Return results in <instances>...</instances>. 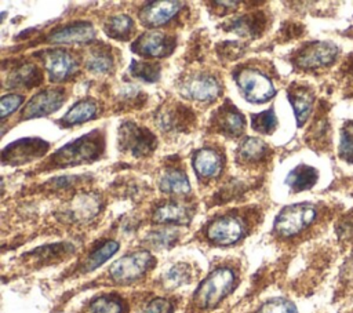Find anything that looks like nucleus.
I'll list each match as a JSON object with an SVG mask.
<instances>
[{
  "mask_svg": "<svg viewBox=\"0 0 353 313\" xmlns=\"http://www.w3.org/2000/svg\"><path fill=\"white\" fill-rule=\"evenodd\" d=\"M130 73L142 81L154 83L160 77V65L149 61H132Z\"/></svg>",
  "mask_w": 353,
  "mask_h": 313,
  "instance_id": "obj_29",
  "label": "nucleus"
},
{
  "mask_svg": "<svg viewBox=\"0 0 353 313\" xmlns=\"http://www.w3.org/2000/svg\"><path fill=\"white\" fill-rule=\"evenodd\" d=\"M193 168L200 178H215L222 170V157L214 149H200L193 156Z\"/></svg>",
  "mask_w": 353,
  "mask_h": 313,
  "instance_id": "obj_19",
  "label": "nucleus"
},
{
  "mask_svg": "<svg viewBox=\"0 0 353 313\" xmlns=\"http://www.w3.org/2000/svg\"><path fill=\"white\" fill-rule=\"evenodd\" d=\"M176 237H178L176 230H174V229H163V230L152 232V233L146 237V241H148L152 247L164 248V247H171V245L175 243Z\"/></svg>",
  "mask_w": 353,
  "mask_h": 313,
  "instance_id": "obj_35",
  "label": "nucleus"
},
{
  "mask_svg": "<svg viewBox=\"0 0 353 313\" xmlns=\"http://www.w3.org/2000/svg\"><path fill=\"white\" fill-rule=\"evenodd\" d=\"M119 250V243L114 240H109L106 243H103L99 248H97L87 259L84 270L85 272H91L94 269H97L98 266H101L102 263H105L110 256H113Z\"/></svg>",
  "mask_w": 353,
  "mask_h": 313,
  "instance_id": "obj_28",
  "label": "nucleus"
},
{
  "mask_svg": "<svg viewBox=\"0 0 353 313\" xmlns=\"http://www.w3.org/2000/svg\"><path fill=\"white\" fill-rule=\"evenodd\" d=\"M251 125L255 131L261 134H270L277 125V117L273 108L255 113L251 116Z\"/></svg>",
  "mask_w": 353,
  "mask_h": 313,
  "instance_id": "obj_30",
  "label": "nucleus"
},
{
  "mask_svg": "<svg viewBox=\"0 0 353 313\" xmlns=\"http://www.w3.org/2000/svg\"><path fill=\"white\" fill-rule=\"evenodd\" d=\"M98 106L92 99H83L74 103L63 116L62 123L65 125H74L91 120L97 114Z\"/></svg>",
  "mask_w": 353,
  "mask_h": 313,
  "instance_id": "obj_23",
  "label": "nucleus"
},
{
  "mask_svg": "<svg viewBox=\"0 0 353 313\" xmlns=\"http://www.w3.org/2000/svg\"><path fill=\"white\" fill-rule=\"evenodd\" d=\"M48 149V143L40 138H23L7 145L1 152L4 164H22L41 157Z\"/></svg>",
  "mask_w": 353,
  "mask_h": 313,
  "instance_id": "obj_8",
  "label": "nucleus"
},
{
  "mask_svg": "<svg viewBox=\"0 0 353 313\" xmlns=\"http://www.w3.org/2000/svg\"><path fill=\"white\" fill-rule=\"evenodd\" d=\"M317 178L319 172L314 167H310L307 164H299L288 172V175L285 176V183L291 188V190L302 192L314 186Z\"/></svg>",
  "mask_w": 353,
  "mask_h": 313,
  "instance_id": "obj_21",
  "label": "nucleus"
},
{
  "mask_svg": "<svg viewBox=\"0 0 353 313\" xmlns=\"http://www.w3.org/2000/svg\"><path fill=\"white\" fill-rule=\"evenodd\" d=\"M179 10V1H153L142 7L139 11V19L146 26H160L168 22Z\"/></svg>",
  "mask_w": 353,
  "mask_h": 313,
  "instance_id": "obj_15",
  "label": "nucleus"
},
{
  "mask_svg": "<svg viewBox=\"0 0 353 313\" xmlns=\"http://www.w3.org/2000/svg\"><path fill=\"white\" fill-rule=\"evenodd\" d=\"M119 142L124 152L135 157H143L150 154L156 148V137L145 127H139L135 123L125 121L120 125Z\"/></svg>",
  "mask_w": 353,
  "mask_h": 313,
  "instance_id": "obj_6",
  "label": "nucleus"
},
{
  "mask_svg": "<svg viewBox=\"0 0 353 313\" xmlns=\"http://www.w3.org/2000/svg\"><path fill=\"white\" fill-rule=\"evenodd\" d=\"M192 214L188 207L178 203H165L157 207L153 212V221L157 223H176L186 225L189 223Z\"/></svg>",
  "mask_w": 353,
  "mask_h": 313,
  "instance_id": "obj_20",
  "label": "nucleus"
},
{
  "mask_svg": "<svg viewBox=\"0 0 353 313\" xmlns=\"http://www.w3.org/2000/svg\"><path fill=\"white\" fill-rule=\"evenodd\" d=\"M95 30L90 22H73L48 34V41L51 43H84L92 40Z\"/></svg>",
  "mask_w": 353,
  "mask_h": 313,
  "instance_id": "obj_17",
  "label": "nucleus"
},
{
  "mask_svg": "<svg viewBox=\"0 0 353 313\" xmlns=\"http://www.w3.org/2000/svg\"><path fill=\"white\" fill-rule=\"evenodd\" d=\"M154 263L153 256L148 251H135L117 259L109 269L113 281L128 284L141 279Z\"/></svg>",
  "mask_w": 353,
  "mask_h": 313,
  "instance_id": "obj_5",
  "label": "nucleus"
},
{
  "mask_svg": "<svg viewBox=\"0 0 353 313\" xmlns=\"http://www.w3.org/2000/svg\"><path fill=\"white\" fill-rule=\"evenodd\" d=\"M193 113L181 103L164 106L157 113V124L164 131H179L189 127Z\"/></svg>",
  "mask_w": 353,
  "mask_h": 313,
  "instance_id": "obj_16",
  "label": "nucleus"
},
{
  "mask_svg": "<svg viewBox=\"0 0 353 313\" xmlns=\"http://www.w3.org/2000/svg\"><path fill=\"white\" fill-rule=\"evenodd\" d=\"M105 32L116 40H128L134 32V21L128 15H116L106 21Z\"/></svg>",
  "mask_w": 353,
  "mask_h": 313,
  "instance_id": "obj_25",
  "label": "nucleus"
},
{
  "mask_svg": "<svg viewBox=\"0 0 353 313\" xmlns=\"http://www.w3.org/2000/svg\"><path fill=\"white\" fill-rule=\"evenodd\" d=\"M234 273L230 267H218L212 270L194 292V303L200 309L216 306L233 288Z\"/></svg>",
  "mask_w": 353,
  "mask_h": 313,
  "instance_id": "obj_2",
  "label": "nucleus"
},
{
  "mask_svg": "<svg viewBox=\"0 0 353 313\" xmlns=\"http://www.w3.org/2000/svg\"><path fill=\"white\" fill-rule=\"evenodd\" d=\"M175 40L159 30H148L141 34L131 46V50L146 58H163L172 52Z\"/></svg>",
  "mask_w": 353,
  "mask_h": 313,
  "instance_id": "obj_11",
  "label": "nucleus"
},
{
  "mask_svg": "<svg viewBox=\"0 0 353 313\" xmlns=\"http://www.w3.org/2000/svg\"><path fill=\"white\" fill-rule=\"evenodd\" d=\"M179 91L183 97L197 102H211L216 99L222 91L221 83L211 74L197 73L188 76L181 84Z\"/></svg>",
  "mask_w": 353,
  "mask_h": 313,
  "instance_id": "obj_9",
  "label": "nucleus"
},
{
  "mask_svg": "<svg viewBox=\"0 0 353 313\" xmlns=\"http://www.w3.org/2000/svg\"><path fill=\"white\" fill-rule=\"evenodd\" d=\"M317 216V210L310 203L285 205L274 219V232L281 237H292L310 226Z\"/></svg>",
  "mask_w": 353,
  "mask_h": 313,
  "instance_id": "obj_3",
  "label": "nucleus"
},
{
  "mask_svg": "<svg viewBox=\"0 0 353 313\" xmlns=\"http://www.w3.org/2000/svg\"><path fill=\"white\" fill-rule=\"evenodd\" d=\"M256 17L258 15H247V17L237 18L236 21L230 22V30H234L240 34H247V33L254 34V32L262 26L259 18Z\"/></svg>",
  "mask_w": 353,
  "mask_h": 313,
  "instance_id": "obj_36",
  "label": "nucleus"
},
{
  "mask_svg": "<svg viewBox=\"0 0 353 313\" xmlns=\"http://www.w3.org/2000/svg\"><path fill=\"white\" fill-rule=\"evenodd\" d=\"M160 189L164 193L186 194L190 192V183L183 171L176 168H168L160 178Z\"/></svg>",
  "mask_w": 353,
  "mask_h": 313,
  "instance_id": "obj_22",
  "label": "nucleus"
},
{
  "mask_svg": "<svg viewBox=\"0 0 353 313\" xmlns=\"http://www.w3.org/2000/svg\"><path fill=\"white\" fill-rule=\"evenodd\" d=\"M288 99L294 109V114L296 119L298 127H302L313 108L314 95L309 87L305 85H292L288 90Z\"/></svg>",
  "mask_w": 353,
  "mask_h": 313,
  "instance_id": "obj_18",
  "label": "nucleus"
},
{
  "mask_svg": "<svg viewBox=\"0 0 353 313\" xmlns=\"http://www.w3.org/2000/svg\"><path fill=\"white\" fill-rule=\"evenodd\" d=\"M66 99L62 88H47L33 95L22 110L23 119H39L58 110Z\"/></svg>",
  "mask_w": 353,
  "mask_h": 313,
  "instance_id": "obj_10",
  "label": "nucleus"
},
{
  "mask_svg": "<svg viewBox=\"0 0 353 313\" xmlns=\"http://www.w3.org/2000/svg\"><path fill=\"white\" fill-rule=\"evenodd\" d=\"M44 68L50 80L59 83L66 80L77 68L76 59L63 50H48L43 54Z\"/></svg>",
  "mask_w": 353,
  "mask_h": 313,
  "instance_id": "obj_13",
  "label": "nucleus"
},
{
  "mask_svg": "<svg viewBox=\"0 0 353 313\" xmlns=\"http://www.w3.org/2000/svg\"><path fill=\"white\" fill-rule=\"evenodd\" d=\"M243 233L241 221L230 215L212 221L207 228L208 240L216 245H232L243 237Z\"/></svg>",
  "mask_w": 353,
  "mask_h": 313,
  "instance_id": "obj_12",
  "label": "nucleus"
},
{
  "mask_svg": "<svg viewBox=\"0 0 353 313\" xmlns=\"http://www.w3.org/2000/svg\"><path fill=\"white\" fill-rule=\"evenodd\" d=\"M234 80L244 98L251 103H265L276 95L272 80L254 68H243L234 74Z\"/></svg>",
  "mask_w": 353,
  "mask_h": 313,
  "instance_id": "obj_4",
  "label": "nucleus"
},
{
  "mask_svg": "<svg viewBox=\"0 0 353 313\" xmlns=\"http://www.w3.org/2000/svg\"><path fill=\"white\" fill-rule=\"evenodd\" d=\"M268 153V145L259 138H247L241 142L237 150V159L245 163H256L265 159Z\"/></svg>",
  "mask_w": 353,
  "mask_h": 313,
  "instance_id": "obj_24",
  "label": "nucleus"
},
{
  "mask_svg": "<svg viewBox=\"0 0 353 313\" xmlns=\"http://www.w3.org/2000/svg\"><path fill=\"white\" fill-rule=\"evenodd\" d=\"M121 302L117 298L109 295H102L90 303L91 313H121Z\"/></svg>",
  "mask_w": 353,
  "mask_h": 313,
  "instance_id": "obj_33",
  "label": "nucleus"
},
{
  "mask_svg": "<svg viewBox=\"0 0 353 313\" xmlns=\"http://www.w3.org/2000/svg\"><path fill=\"white\" fill-rule=\"evenodd\" d=\"M190 273H189V266L185 263H178L174 265L171 269L167 270L164 274V285L167 288H176L181 287L182 284H186L189 281Z\"/></svg>",
  "mask_w": 353,
  "mask_h": 313,
  "instance_id": "obj_31",
  "label": "nucleus"
},
{
  "mask_svg": "<svg viewBox=\"0 0 353 313\" xmlns=\"http://www.w3.org/2000/svg\"><path fill=\"white\" fill-rule=\"evenodd\" d=\"M23 102V97L18 94H7L1 97L0 109H1V119H7L11 113H14L19 105Z\"/></svg>",
  "mask_w": 353,
  "mask_h": 313,
  "instance_id": "obj_37",
  "label": "nucleus"
},
{
  "mask_svg": "<svg viewBox=\"0 0 353 313\" xmlns=\"http://www.w3.org/2000/svg\"><path fill=\"white\" fill-rule=\"evenodd\" d=\"M41 81V73L40 70L33 65V63H25L15 70L11 72L10 74V83L12 87H32V85H39Z\"/></svg>",
  "mask_w": 353,
  "mask_h": 313,
  "instance_id": "obj_26",
  "label": "nucleus"
},
{
  "mask_svg": "<svg viewBox=\"0 0 353 313\" xmlns=\"http://www.w3.org/2000/svg\"><path fill=\"white\" fill-rule=\"evenodd\" d=\"M172 305L168 299L164 298H156L152 299L146 306L142 309L141 313H171Z\"/></svg>",
  "mask_w": 353,
  "mask_h": 313,
  "instance_id": "obj_38",
  "label": "nucleus"
},
{
  "mask_svg": "<svg viewBox=\"0 0 353 313\" xmlns=\"http://www.w3.org/2000/svg\"><path fill=\"white\" fill-rule=\"evenodd\" d=\"M336 55L338 47L332 41H312L296 54L294 61L302 69H317L332 65Z\"/></svg>",
  "mask_w": 353,
  "mask_h": 313,
  "instance_id": "obj_7",
  "label": "nucleus"
},
{
  "mask_svg": "<svg viewBox=\"0 0 353 313\" xmlns=\"http://www.w3.org/2000/svg\"><path fill=\"white\" fill-rule=\"evenodd\" d=\"M103 152V138L99 131H92L73 142H69L54 153L50 163L54 167H72L97 160Z\"/></svg>",
  "mask_w": 353,
  "mask_h": 313,
  "instance_id": "obj_1",
  "label": "nucleus"
},
{
  "mask_svg": "<svg viewBox=\"0 0 353 313\" xmlns=\"http://www.w3.org/2000/svg\"><path fill=\"white\" fill-rule=\"evenodd\" d=\"M339 156L353 163V121H347L339 135Z\"/></svg>",
  "mask_w": 353,
  "mask_h": 313,
  "instance_id": "obj_32",
  "label": "nucleus"
},
{
  "mask_svg": "<svg viewBox=\"0 0 353 313\" xmlns=\"http://www.w3.org/2000/svg\"><path fill=\"white\" fill-rule=\"evenodd\" d=\"M256 313H298L296 306L284 298H274L265 302Z\"/></svg>",
  "mask_w": 353,
  "mask_h": 313,
  "instance_id": "obj_34",
  "label": "nucleus"
},
{
  "mask_svg": "<svg viewBox=\"0 0 353 313\" xmlns=\"http://www.w3.org/2000/svg\"><path fill=\"white\" fill-rule=\"evenodd\" d=\"M85 66L92 73H108L113 66V58L108 48H92L85 59Z\"/></svg>",
  "mask_w": 353,
  "mask_h": 313,
  "instance_id": "obj_27",
  "label": "nucleus"
},
{
  "mask_svg": "<svg viewBox=\"0 0 353 313\" xmlns=\"http://www.w3.org/2000/svg\"><path fill=\"white\" fill-rule=\"evenodd\" d=\"M212 127L228 137H239L245 127L244 116L232 103L221 106L212 119Z\"/></svg>",
  "mask_w": 353,
  "mask_h": 313,
  "instance_id": "obj_14",
  "label": "nucleus"
}]
</instances>
